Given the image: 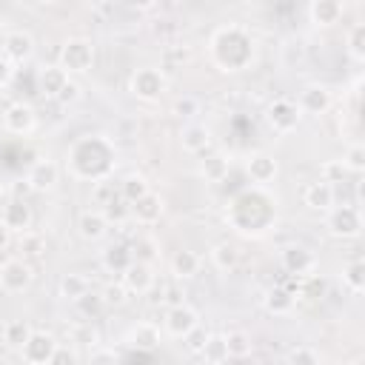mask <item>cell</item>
Returning <instances> with one entry per match:
<instances>
[{"label": "cell", "mask_w": 365, "mask_h": 365, "mask_svg": "<svg viewBox=\"0 0 365 365\" xmlns=\"http://www.w3.org/2000/svg\"><path fill=\"white\" fill-rule=\"evenodd\" d=\"M114 160H117V148L103 134H86L83 140H77L68 148V168L80 180L97 182V180L108 177L114 168Z\"/></svg>", "instance_id": "obj_1"}, {"label": "cell", "mask_w": 365, "mask_h": 365, "mask_svg": "<svg viewBox=\"0 0 365 365\" xmlns=\"http://www.w3.org/2000/svg\"><path fill=\"white\" fill-rule=\"evenodd\" d=\"M254 57V40L240 26H225L211 37V60L220 71H242Z\"/></svg>", "instance_id": "obj_2"}, {"label": "cell", "mask_w": 365, "mask_h": 365, "mask_svg": "<svg viewBox=\"0 0 365 365\" xmlns=\"http://www.w3.org/2000/svg\"><path fill=\"white\" fill-rule=\"evenodd\" d=\"M277 205V200L274 197H268L265 191L259 194V200H257V208H248V202H245V197L240 194L234 202H231V208H228V222L237 228V231H242V234H262L271 222H274V208Z\"/></svg>", "instance_id": "obj_3"}, {"label": "cell", "mask_w": 365, "mask_h": 365, "mask_svg": "<svg viewBox=\"0 0 365 365\" xmlns=\"http://www.w3.org/2000/svg\"><path fill=\"white\" fill-rule=\"evenodd\" d=\"M325 228L336 240H354L362 234V211L356 205H331L325 217Z\"/></svg>", "instance_id": "obj_4"}, {"label": "cell", "mask_w": 365, "mask_h": 365, "mask_svg": "<svg viewBox=\"0 0 365 365\" xmlns=\"http://www.w3.org/2000/svg\"><path fill=\"white\" fill-rule=\"evenodd\" d=\"M94 63V43L88 37H68L60 48V66L68 74H86Z\"/></svg>", "instance_id": "obj_5"}, {"label": "cell", "mask_w": 365, "mask_h": 365, "mask_svg": "<svg viewBox=\"0 0 365 365\" xmlns=\"http://www.w3.org/2000/svg\"><path fill=\"white\" fill-rule=\"evenodd\" d=\"M165 86H168V80H165L163 68H157V66H143V68H137V71L131 74L128 91H131L137 100L151 103V100H157V97L165 91Z\"/></svg>", "instance_id": "obj_6"}, {"label": "cell", "mask_w": 365, "mask_h": 365, "mask_svg": "<svg viewBox=\"0 0 365 365\" xmlns=\"http://www.w3.org/2000/svg\"><path fill=\"white\" fill-rule=\"evenodd\" d=\"M299 117H302L299 106H297L294 100H288V97H277V100L265 108V123L271 125L274 134H291V131L299 125Z\"/></svg>", "instance_id": "obj_7"}, {"label": "cell", "mask_w": 365, "mask_h": 365, "mask_svg": "<svg viewBox=\"0 0 365 365\" xmlns=\"http://www.w3.org/2000/svg\"><path fill=\"white\" fill-rule=\"evenodd\" d=\"M57 345L60 342L54 339V334H48V331H31L29 339L23 342V348H20V356L29 365H51V356H54Z\"/></svg>", "instance_id": "obj_8"}, {"label": "cell", "mask_w": 365, "mask_h": 365, "mask_svg": "<svg viewBox=\"0 0 365 365\" xmlns=\"http://www.w3.org/2000/svg\"><path fill=\"white\" fill-rule=\"evenodd\" d=\"M31 279H34V271H31V265H29L23 257L6 259V262L0 265V288H3L6 294H20V291H26V288L31 285Z\"/></svg>", "instance_id": "obj_9"}, {"label": "cell", "mask_w": 365, "mask_h": 365, "mask_svg": "<svg viewBox=\"0 0 365 365\" xmlns=\"http://www.w3.org/2000/svg\"><path fill=\"white\" fill-rule=\"evenodd\" d=\"M282 268L291 274V277H308V274H314V268H317V254L308 248V245H285L282 248Z\"/></svg>", "instance_id": "obj_10"}, {"label": "cell", "mask_w": 365, "mask_h": 365, "mask_svg": "<svg viewBox=\"0 0 365 365\" xmlns=\"http://www.w3.org/2000/svg\"><path fill=\"white\" fill-rule=\"evenodd\" d=\"M3 125H6V131L20 134V137L23 134H31L34 125H37V111L29 103H23V100L9 103L6 111H3Z\"/></svg>", "instance_id": "obj_11"}, {"label": "cell", "mask_w": 365, "mask_h": 365, "mask_svg": "<svg viewBox=\"0 0 365 365\" xmlns=\"http://www.w3.org/2000/svg\"><path fill=\"white\" fill-rule=\"evenodd\" d=\"M26 182H29V188L37 191V194L51 191V188L60 182V165H57L54 160L43 157V160L31 163V168L26 171Z\"/></svg>", "instance_id": "obj_12"}, {"label": "cell", "mask_w": 365, "mask_h": 365, "mask_svg": "<svg viewBox=\"0 0 365 365\" xmlns=\"http://www.w3.org/2000/svg\"><path fill=\"white\" fill-rule=\"evenodd\" d=\"M163 211H165L163 197H160V194H154V191H148V194H143L140 200H134V202H131L128 220H134L137 225H154V222H160Z\"/></svg>", "instance_id": "obj_13"}, {"label": "cell", "mask_w": 365, "mask_h": 365, "mask_svg": "<svg viewBox=\"0 0 365 365\" xmlns=\"http://www.w3.org/2000/svg\"><path fill=\"white\" fill-rule=\"evenodd\" d=\"M197 322H200V314L191 305H185V302H174L168 308V314H165V331L171 336H177V339H182Z\"/></svg>", "instance_id": "obj_14"}, {"label": "cell", "mask_w": 365, "mask_h": 365, "mask_svg": "<svg viewBox=\"0 0 365 365\" xmlns=\"http://www.w3.org/2000/svg\"><path fill=\"white\" fill-rule=\"evenodd\" d=\"M34 54V37L29 31H9L3 37V57H9L14 66L17 63H29Z\"/></svg>", "instance_id": "obj_15"}, {"label": "cell", "mask_w": 365, "mask_h": 365, "mask_svg": "<svg viewBox=\"0 0 365 365\" xmlns=\"http://www.w3.org/2000/svg\"><path fill=\"white\" fill-rule=\"evenodd\" d=\"M277 171H279L277 160H274L271 154H265V151L251 154L248 163H245V174H248V180H251L254 185H268V182H274V180H277Z\"/></svg>", "instance_id": "obj_16"}, {"label": "cell", "mask_w": 365, "mask_h": 365, "mask_svg": "<svg viewBox=\"0 0 365 365\" xmlns=\"http://www.w3.org/2000/svg\"><path fill=\"white\" fill-rule=\"evenodd\" d=\"M108 220H106V214H103V208H86V211H80V217H77V234L83 237V240H88V242H97V240H103L106 234H108Z\"/></svg>", "instance_id": "obj_17"}, {"label": "cell", "mask_w": 365, "mask_h": 365, "mask_svg": "<svg viewBox=\"0 0 365 365\" xmlns=\"http://www.w3.org/2000/svg\"><path fill=\"white\" fill-rule=\"evenodd\" d=\"M120 277H123V282H125V288L131 294H148L154 288V282H157V277L151 271V262H140V259H134Z\"/></svg>", "instance_id": "obj_18"}, {"label": "cell", "mask_w": 365, "mask_h": 365, "mask_svg": "<svg viewBox=\"0 0 365 365\" xmlns=\"http://www.w3.org/2000/svg\"><path fill=\"white\" fill-rule=\"evenodd\" d=\"M331 103H334L331 91H328L325 86H319V83L305 86V88L299 91V100H297L299 111H305V114H325V111L331 108Z\"/></svg>", "instance_id": "obj_19"}, {"label": "cell", "mask_w": 365, "mask_h": 365, "mask_svg": "<svg viewBox=\"0 0 365 365\" xmlns=\"http://www.w3.org/2000/svg\"><path fill=\"white\" fill-rule=\"evenodd\" d=\"M0 220L6 222V228H9V231L23 234V231H29V228H31V208L26 205V200L14 197V200H9V202L3 205Z\"/></svg>", "instance_id": "obj_20"}, {"label": "cell", "mask_w": 365, "mask_h": 365, "mask_svg": "<svg viewBox=\"0 0 365 365\" xmlns=\"http://www.w3.org/2000/svg\"><path fill=\"white\" fill-rule=\"evenodd\" d=\"M208 143H211L208 125H202V123H185V125L180 128V145H182V151H188V154H202V151L208 148Z\"/></svg>", "instance_id": "obj_21"}, {"label": "cell", "mask_w": 365, "mask_h": 365, "mask_svg": "<svg viewBox=\"0 0 365 365\" xmlns=\"http://www.w3.org/2000/svg\"><path fill=\"white\" fill-rule=\"evenodd\" d=\"M66 80H68V71H66L60 63L46 66V68L40 71V77H37V83H40V94L48 97V100H54V97L60 94V88L66 86Z\"/></svg>", "instance_id": "obj_22"}, {"label": "cell", "mask_w": 365, "mask_h": 365, "mask_svg": "<svg viewBox=\"0 0 365 365\" xmlns=\"http://www.w3.org/2000/svg\"><path fill=\"white\" fill-rule=\"evenodd\" d=\"M302 200H305V205H308L311 211H328V208L334 205V185L325 182V180H317V182H311V185L305 188Z\"/></svg>", "instance_id": "obj_23"}, {"label": "cell", "mask_w": 365, "mask_h": 365, "mask_svg": "<svg viewBox=\"0 0 365 365\" xmlns=\"http://www.w3.org/2000/svg\"><path fill=\"white\" fill-rule=\"evenodd\" d=\"M125 342L131 348H145V351H154L160 345V328L154 322H137L128 328V336Z\"/></svg>", "instance_id": "obj_24"}, {"label": "cell", "mask_w": 365, "mask_h": 365, "mask_svg": "<svg viewBox=\"0 0 365 365\" xmlns=\"http://www.w3.org/2000/svg\"><path fill=\"white\" fill-rule=\"evenodd\" d=\"M262 302H265V311H268V314H274V317H285V314L294 311L297 297H294V291H288V288H282V285H274V288L265 294Z\"/></svg>", "instance_id": "obj_25"}, {"label": "cell", "mask_w": 365, "mask_h": 365, "mask_svg": "<svg viewBox=\"0 0 365 365\" xmlns=\"http://www.w3.org/2000/svg\"><path fill=\"white\" fill-rule=\"evenodd\" d=\"M86 291H91V279H88L86 274L68 271V274L60 277V297H63L66 302H77Z\"/></svg>", "instance_id": "obj_26"}, {"label": "cell", "mask_w": 365, "mask_h": 365, "mask_svg": "<svg viewBox=\"0 0 365 365\" xmlns=\"http://www.w3.org/2000/svg\"><path fill=\"white\" fill-rule=\"evenodd\" d=\"M168 268H171V274H174L177 279H191V277L200 271V257H197L194 251H188V248H180V251L171 254Z\"/></svg>", "instance_id": "obj_27"}, {"label": "cell", "mask_w": 365, "mask_h": 365, "mask_svg": "<svg viewBox=\"0 0 365 365\" xmlns=\"http://www.w3.org/2000/svg\"><path fill=\"white\" fill-rule=\"evenodd\" d=\"M311 20L317 26H334L342 20V0H311Z\"/></svg>", "instance_id": "obj_28"}, {"label": "cell", "mask_w": 365, "mask_h": 365, "mask_svg": "<svg viewBox=\"0 0 365 365\" xmlns=\"http://www.w3.org/2000/svg\"><path fill=\"white\" fill-rule=\"evenodd\" d=\"M100 262H103V268H106L108 274H123V271L134 262V257H131V248H125V245H108V248L103 251Z\"/></svg>", "instance_id": "obj_29"}, {"label": "cell", "mask_w": 365, "mask_h": 365, "mask_svg": "<svg viewBox=\"0 0 365 365\" xmlns=\"http://www.w3.org/2000/svg\"><path fill=\"white\" fill-rule=\"evenodd\" d=\"M211 262L217 271H234L240 265V251L231 242H217L211 248Z\"/></svg>", "instance_id": "obj_30"}, {"label": "cell", "mask_w": 365, "mask_h": 365, "mask_svg": "<svg viewBox=\"0 0 365 365\" xmlns=\"http://www.w3.org/2000/svg\"><path fill=\"white\" fill-rule=\"evenodd\" d=\"M200 174L208 180V182H222L228 177V157L222 154H211L200 163Z\"/></svg>", "instance_id": "obj_31"}, {"label": "cell", "mask_w": 365, "mask_h": 365, "mask_svg": "<svg viewBox=\"0 0 365 365\" xmlns=\"http://www.w3.org/2000/svg\"><path fill=\"white\" fill-rule=\"evenodd\" d=\"M29 334H31V325L26 322V319H9L6 325H3V342L9 345V348H23V342L29 339Z\"/></svg>", "instance_id": "obj_32"}, {"label": "cell", "mask_w": 365, "mask_h": 365, "mask_svg": "<svg viewBox=\"0 0 365 365\" xmlns=\"http://www.w3.org/2000/svg\"><path fill=\"white\" fill-rule=\"evenodd\" d=\"M200 356H202L205 362H211V365H220V362H225V359H228L225 336H222V334H208L205 345L200 348Z\"/></svg>", "instance_id": "obj_33"}, {"label": "cell", "mask_w": 365, "mask_h": 365, "mask_svg": "<svg viewBox=\"0 0 365 365\" xmlns=\"http://www.w3.org/2000/svg\"><path fill=\"white\" fill-rule=\"evenodd\" d=\"M222 336H225L228 359H245V356L251 354V348H254L245 331H228V334H222Z\"/></svg>", "instance_id": "obj_34"}, {"label": "cell", "mask_w": 365, "mask_h": 365, "mask_svg": "<svg viewBox=\"0 0 365 365\" xmlns=\"http://www.w3.org/2000/svg\"><path fill=\"white\" fill-rule=\"evenodd\" d=\"M148 191H151V185H148V180H145L143 174H128V177L120 182V197L128 200V202L140 200V197L148 194Z\"/></svg>", "instance_id": "obj_35"}, {"label": "cell", "mask_w": 365, "mask_h": 365, "mask_svg": "<svg viewBox=\"0 0 365 365\" xmlns=\"http://www.w3.org/2000/svg\"><path fill=\"white\" fill-rule=\"evenodd\" d=\"M342 282L348 285V291L354 294H362L365 291V262L362 259H354L342 268Z\"/></svg>", "instance_id": "obj_36"}, {"label": "cell", "mask_w": 365, "mask_h": 365, "mask_svg": "<svg viewBox=\"0 0 365 365\" xmlns=\"http://www.w3.org/2000/svg\"><path fill=\"white\" fill-rule=\"evenodd\" d=\"M103 302H106V308H123L125 302H128V297H131V291L125 288V282L120 279V282H108L106 288H103Z\"/></svg>", "instance_id": "obj_37"}, {"label": "cell", "mask_w": 365, "mask_h": 365, "mask_svg": "<svg viewBox=\"0 0 365 365\" xmlns=\"http://www.w3.org/2000/svg\"><path fill=\"white\" fill-rule=\"evenodd\" d=\"M71 342H74V345H86V348H94V345H100V331L91 325V319H86V322H77V325L71 328Z\"/></svg>", "instance_id": "obj_38"}, {"label": "cell", "mask_w": 365, "mask_h": 365, "mask_svg": "<svg viewBox=\"0 0 365 365\" xmlns=\"http://www.w3.org/2000/svg\"><path fill=\"white\" fill-rule=\"evenodd\" d=\"M345 46H348V54L354 60H365V23H356V26L348 29Z\"/></svg>", "instance_id": "obj_39"}, {"label": "cell", "mask_w": 365, "mask_h": 365, "mask_svg": "<svg viewBox=\"0 0 365 365\" xmlns=\"http://www.w3.org/2000/svg\"><path fill=\"white\" fill-rule=\"evenodd\" d=\"M77 308H80V314L86 317V319H94V317H100L103 311H106V302H103V297L100 294H91V291H86L77 302H74Z\"/></svg>", "instance_id": "obj_40"}, {"label": "cell", "mask_w": 365, "mask_h": 365, "mask_svg": "<svg viewBox=\"0 0 365 365\" xmlns=\"http://www.w3.org/2000/svg\"><path fill=\"white\" fill-rule=\"evenodd\" d=\"M342 165H345L348 171H354V174L365 171V145H362V143H351V145L345 148V154H342Z\"/></svg>", "instance_id": "obj_41"}, {"label": "cell", "mask_w": 365, "mask_h": 365, "mask_svg": "<svg viewBox=\"0 0 365 365\" xmlns=\"http://www.w3.org/2000/svg\"><path fill=\"white\" fill-rule=\"evenodd\" d=\"M128 211H131V202H128V200H123L120 194L103 205V214H106V220H108V222H125V220H128Z\"/></svg>", "instance_id": "obj_42"}, {"label": "cell", "mask_w": 365, "mask_h": 365, "mask_svg": "<svg viewBox=\"0 0 365 365\" xmlns=\"http://www.w3.org/2000/svg\"><path fill=\"white\" fill-rule=\"evenodd\" d=\"M131 257L140 259V262H154L157 259V242H154V237H137L131 242Z\"/></svg>", "instance_id": "obj_43"}, {"label": "cell", "mask_w": 365, "mask_h": 365, "mask_svg": "<svg viewBox=\"0 0 365 365\" xmlns=\"http://www.w3.org/2000/svg\"><path fill=\"white\" fill-rule=\"evenodd\" d=\"M319 351H314V348H308V345H297V348H291L288 354H285V362L288 365H319Z\"/></svg>", "instance_id": "obj_44"}, {"label": "cell", "mask_w": 365, "mask_h": 365, "mask_svg": "<svg viewBox=\"0 0 365 365\" xmlns=\"http://www.w3.org/2000/svg\"><path fill=\"white\" fill-rule=\"evenodd\" d=\"M20 251H23V257H40L46 251L43 237L40 234H31V231H23L20 234Z\"/></svg>", "instance_id": "obj_45"}, {"label": "cell", "mask_w": 365, "mask_h": 365, "mask_svg": "<svg viewBox=\"0 0 365 365\" xmlns=\"http://www.w3.org/2000/svg\"><path fill=\"white\" fill-rule=\"evenodd\" d=\"M114 197H117V188H114V182H111L108 177H103V180L94 182V188H91V200H94L97 205H106V202L114 200Z\"/></svg>", "instance_id": "obj_46"}, {"label": "cell", "mask_w": 365, "mask_h": 365, "mask_svg": "<svg viewBox=\"0 0 365 365\" xmlns=\"http://www.w3.org/2000/svg\"><path fill=\"white\" fill-rule=\"evenodd\" d=\"M171 111H174L177 117H194V114H200V100L191 97V94H182V97L174 100Z\"/></svg>", "instance_id": "obj_47"}, {"label": "cell", "mask_w": 365, "mask_h": 365, "mask_svg": "<svg viewBox=\"0 0 365 365\" xmlns=\"http://www.w3.org/2000/svg\"><path fill=\"white\" fill-rule=\"evenodd\" d=\"M205 339H208V331L197 322L185 336H182V342H185V351H191V354H200V348L205 345Z\"/></svg>", "instance_id": "obj_48"}, {"label": "cell", "mask_w": 365, "mask_h": 365, "mask_svg": "<svg viewBox=\"0 0 365 365\" xmlns=\"http://www.w3.org/2000/svg\"><path fill=\"white\" fill-rule=\"evenodd\" d=\"M345 174H348V168L342 165V160H328V163H322V180L325 182H342L345 180Z\"/></svg>", "instance_id": "obj_49"}, {"label": "cell", "mask_w": 365, "mask_h": 365, "mask_svg": "<svg viewBox=\"0 0 365 365\" xmlns=\"http://www.w3.org/2000/svg\"><path fill=\"white\" fill-rule=\"evenodd\" d=\"M80 97H83V88H80V83H74V80L68 77V80H66V86L60 88V94H57L54 100H57V103H63V106H71V103H77Z\"/></svg>", "instance_id": "obj_50"}, {"label": "cell", "mask_w": 365, "mask_h": 365, "mask_svg": "<svg viewBox=\"0 0 365 365\" xmlns=\"http://www.w3.org/2000/svg\"><path fill=\"white\" fill-rule=\"evenodd\" d=\"M188 57H191V51L182 48V46H177V48H168L163 60H165V68L174 71V68H182V63H188Z\"/></svg>", "instance_id": "obj_51"}, {"label": "cell", "mask_w": 365, "mask_h": 365, "mask_svg": "<svg viewBox=\"0 0 365 365\" xmlns=\"http://www.w3.org/2000/svg\"><path fill=\"white\" fill-rule=\"evenodd\" d=\"M117 359H120V354H117L114 348H100V345H94V348H91V354H88V362H91V365L117 362Z\"/></svg>", "instance_id": "obj_52"}, {"label": "cell", "mask_w": 365, "mask_h": 365, "mask_svg": "<svg viewBox=\"0 0 365 365\" xmlns=\"http://www.w3.org/2000/svg\"><path fill=\"white\" fill-rule=\"evenodd\" d=\"M74 362H77V354H74L71 348L57 345V351H54V356H51V365H74Z\"/></svg>", "instance_id": "obj_53"}, {"label": "cell", "mask_w": 365, "mask_h": 365, "mask_svg": "<svg viewBox=\"0 0 365 365\" xmlns=\"http://www.w3.org/2000/svg\"><path fill=\"white\" fill-rule=\"evenodd\" d=\"M11 80H14V63L0 54V88H6Z\"/></svg>", "instance_id": "obj_54"}, {"label": "cell", "mask_w": 365, "mask_h": 365, "mask_svg": "<svg viewBox=\"0 0 365 365\" xmlns=\"http://www.w3.org/2000/svg\"><path fill=\"white\" fill-rule=\"evenodd\" d=\"M128 6H134V9H140V11H148V9L157 6V0H128Z\"/></svg>", "instance_id": "obj_55"}, {"label": "cell", "mask_w": 365, "mask_h": 365, "mask_svg": "<svg viewBox=\"0 0 365 365\" xmlns=\"http://www.w3.org/2000/svg\"><path fill=\"white\" fill-rule=\"evenodd\" d=\"M9 240H11V231H9V228H6V222L0 220V251L9 245Z\"/></svg>", "instance_id": "obj_56"}, {"label": "cell", "mask_w": 365, "mask_h": 365, "mask_svg": "<svg viewBox=\"0 0 365 365\" xmlns=\"http://www.w3.org/2000/svg\"><path fill=\"white\" fill-rule=\"evenodd\" d=\"M40 3H57V0H40Z\"/></svg>", "instance_id": "obj_57"}]
</instances>
